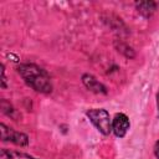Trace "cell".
<instances>
[{
	"label": "cell",
	"instance_id": "6da1fadb",
	"mask_svg": "<svg viewBox=\"0 0 159 159\" xmlns=\"http://www.w3.org/2000/svg\"><path fill=\"white\" fill-rule=\"evenodd\" d=\"M17 73L22 77L25 83L32 89L41 93H50L52 91V83L48 73L34 65V63H21L17 66Z\"/></svg>",
	"mask_w": 159,
	"mask_h": 159
},
{
	"label": "cell",
	"instance_id": "7a4b0ae2",
	"mask_svg": "<svg viewBox=\"0 0 159 159\" xmlns=\"http://www.w3.org/2000/svg\"><path fill=\"white\" fill-rule=\"evenodd\" d=\"M87 118L103 135H108L112 132V119L109 113L103 108H91L86 112Z\"/></svg>",
	"mask_w": 159,
	"mask_h": 159
},
{
	"label": "cell",
	"instance_id": "3957f363",
	"mask_svg": "<svg viewBox=\"0 0 159 159\" xmlns=\"http://www.w3.org/2000/svg\"><path fill=\"white\" fill-rule=\"evenodd\" d=\"M0 132H1V140L4 142H11L20 147H25L29 144V137L25 133L14 130L12 128H9L4 123L0 124Z\"/></svg>",
	"mask_w": 159,
	"mask_h": 159
},
{
	"label": "cell",
	"instance_id": "277c9868",
	"mask_svg": "<svg viewBox=\"0 0 159 159\" xmlns=\"http://www.w3.org/2000/svg\"><path fill=\"white\" fill-rule=\"evenodd\" d=\"M130 127L129 118L124 113H117L112 119V132L116 137L123 138Z\"/></svg>",
	"mask_w": 159,
	"mask_h": 159
},
{
	"label": "cell",
	"instance_id": "5b68a950",
	"mask_svg": "<svg viewBox=\"0 0 159 159\" xmlns=\"http://www.w3.org/2000/svg\"><path fill=\"white\" fill-rule=\"evenodd\" d=\"M82 83L84 84V87L97 94H106L107 93V88L103 83H101L94 76L89 75V73H83L82 75Z\"/></svg>",
	"mask_w": 159,
	"mask_h": 159
},
{
	"label": "cell",
	"instance_id": "8992f818",
	"mask_svg": "<svg viewBox=\"0 0 159 159\" xmlns=\"http://www.w3.org/2000/svg\"><path fill=\"white\" fill-rule=\"evenodd\" d=\"M135 7L144 17H149L155 11L157 2H154V1H137Z\"/></svg>",
	"mask_w": 159,
	"mask_h": 159
},
{
	"label": "cell",
	"instance_id": "52a82bcc",
	"mask_svg": "<svg viewBox=\"0 0 159 159\" xmlns=\"http://www.w3.org/2000/svg\"><path fill=\"white\" fill-rule=\"evenodd\" d=\"M0 159H36L29 154L21 153V152H16V150H10V149H5L2 148L0 152Z\"/></svg>",
	"mask_w": 159,
	"mask_h": 159
},
{
	"label": "cell",
	"instance_id": "ba28073f",
	"mask_svg": "<svg viewBox=\"0 0 159 159\" xmlns=\"http://www.w3.org/2000/svg\"><path fill=\"white\" fill-rule=\"evenodd\" d=\"M1 109L6 116H9L11 118H16V111L12 108V106L7 101H5V99L1 101Z\"/></svg>",
	"mask_w": 159,
	"mask_h": 159
},
{
	"label": "cell",
	"instance_id": "9c48e42d",
	"mask_svg": "<svg viewBox=\"0 0 159 159\" xmlns=\"http://www.w3.org/2000/svg\"><path fill=\"white\" fill-rule=\"evenodd\" d=\"M118 51H120L122 53H124L127 57H134V52L130 47H128L127 45L124 43H119V47H118Z\"/></svg>",
	"mask_w": 159,
	"mask_h": 159
},
{
	"label": "cell",
	"instance_id": "30bf717a",
	"mask_svg": "<svg viewBox=\"0 0 159 159\" xmlns=\"http://www.w3.org/2000/svg\"><path fill=\"white\" fill-rule=\"evenodd\" d=\"M6 76H5V66L4 63H1V87L6 88Z\"/></svg>",
	"mask_w": 159,
	"mask_h": 159
},
{
	"label": "cell",
	"instance_id": "8fae6325",
	"mask_svg": "<svg viewBox=\"0 0 159 159\" xmlns=\"http://www.w3.org/2000/svg\"><path fill=\"white\" fill-rule=\"evenodd\" d=\"M154 154H155V158L159 159V140H157L154 144Z\"/></svg>",
	"mask_w": 159,
	"mask_h": 159
},
{
	"label": "cell",
	"instance_id": "7c38bea8",
	"mask_svg": "<svg viewBox=\"0 0 159 159\" xmlns=\"http://www.w3.org/2000/svg\"><path fill=\"white\" fill-rule=\"evenodd\" d=\"M157 107H158V117H159V91L157 92Z\"/></svg>",
	"mask_w": 159,
	"mask_h": 159
}]
</instances>
